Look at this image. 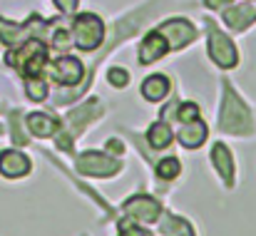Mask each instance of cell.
Here are the masks:
<instances>
[{
	"instance_id": "cell-1",
	"label": "cell",
	"mask_w": 256,
	"mask_h": 236,
	"mask_svg": "<svg viewBox=\"0 0 256 236\" xmlns=\"http://www.w3.org/2000/svg\"><path fill=\"white\" fill-rule=\"evenodd\" d=\"M45 60H48V50L42 42L38 40H28L25 45H20L18 50H10L5 55V62L12 65L18 72H22L25 78H35L40 75V70L45 68Z\"/></svg>"
},
{
	"instance_id": "cell-2",
	"label": "cell",
	"mask_w": 256,
	"mask_h": 236,
	"mask_svg": "<svg viewBox=\"0 0 256 236\" xmlns=\"http://www.w3.org/2000/svg\"><path fill=\"white\" fill-rule=\"evenodd\" d=\"M252 114L246 104L234 94L232 87L224 90V104H222V130L232 134H249L252 132Z\"/></svg>"
},
{
	"instance_id": "cell-3",
	"label": "cell",
	"mask_w": 256,
	"mask_h": 236,
	"mask_svg": "<svg viewBox=\"0 0 256 236\" xmlns=\"http://www.w3.org/2000/svg\"><path fill=\"white\" fill-rule=\"evenodd\" d=\"M104 38V25L97 15L92 12H82L75 18L72 22V40L78 42L80 50H94Z\"/></svg>"
},
{
	"instance_id": "cell-4",
	"label": "cell",
	"mask_w": 256,
	"mask_h": 236,
	"mask_svg": "<svg viewBox=\"0 0 256 236\" xmlns=\"http://www.w3.org/2000/svg\"><path fill=\"white\" fill-rule=\"evenodd\" d=\"M209 58H212L219 68H234L236 60H239L234 42H232L222 30H216L214 25L209 28Z\"/></svg>"
},
{
	"instance_id": "cell-5",
	"label": "cell",
	"mask_w": 256,
	"mask_h": 236,
	"mask_svg": "<svg viewBox=\"0 0 256 236\" xmlns=\"http://www.w3.org/2000/svg\"><path fill=\"white\" fill-rule=\"evenodd\" d=\"M78 169L87 176H112L120 172V164L114 159L97 154V152H85L78 157Z\"/></svg>"
},
{
	"instance_id": "cell-6",
	"label": "cell",
	"mask_w": 256,
	"mask_h": 236,
	"mask_svg": "<svg viewBox=\"0 0 256 236\" xmlns=\"http://www.w3.org/2000/svg\"><path fill=\"white\" fill-rule=\"evenodd\" d=\"M160 32L164 35V40H167V45L172 50H179V48L189 45L196 38V28L192 22H186V20H167L160 28Z\"/></svg>"
},
{
	"instance_id": "cell-7",
	"label": "cell",
	"mask_w": 256,
	"mask_h": 236,
	"mask_svg": "<svg viewBox=\"0 0 256 236\" xmlns=\"http://www.w3.org/2000/svg\"><path fill=\"white\" fill-rule=\"evenodd\" d=\"M124 212L132 216V219H137V222H154L160 214H162V206L154 202V199H150V196H132L127 204H124Z\"/></svg>"
},
{
	"instance_id": "cell-8",
	"label": "cell",
	"mask_w": 256,
	"mask_h": 236,
	"mask_svg": "<svg viewBox=\"0 0 256 236\" xmlns=\"http://www.w3.org/2000/svg\"><path fill=\"white\" fill-rule=\"evenodd\" d=\"M28 172H30V159L25 157L22 152L5 150V152L0 154V174H2V176L18 179V176H25Z\"/></svg>"
},
{
	"instance_id": "cell-9",
	"label": "cell",
	"mask_w": 256,
	"mask_h": 236,
	"mask_svg": "<svg viewBox=\"0 0 256 236\" xmlns=\"http://www.w3.org/2000/svg\"><path fill=\"white\" fill-rule=\"evenodd\" d=\"M167 50H170V45H167L164 35H162L160 30H154V32H150V35L144 38V42L140 45V62H142V65H150V62L160 60Z\"/></svg>"
},
{
	"instance_id": "cell-10",
	"label": "cell",
	"mask_w": 256,
	"mask_h": 236,
	"mask_svg": "<svg viewBox=\"0 0 256 236\" xmlns=\"http://www.w3.org/2000/svg\"><path fill=\"white\" fill-rule=\"evenodd\" d=\"M52 80L60 82V84H78L82 80V62L75 60V58H62L55 62L52 68Z\"/></svg>"
},
{
	"instance_id": "cell-11",
	"label": "cell",
	"mask_w": 256,
	"mask_h": 236,
	"mask_svg": "<svg viewBox=\"0 0 256 236\" xmlns=\"http://www.w3.org/2000/svg\"><path fill=\"white\" fill-rule=\"evenodd\" d=\"M224 20L232 30H244L256 20V8L254 5H234L232 10L224 12Z\"/></svg>"
},
{
	"instance_id": "cell-12",
	"label": "cell",
	"mask_w": 256,
	"mask_h": 236,
	"mask_svg": "<svg viewBox=\"0 0 256 236\" xmlns=\"http://www.w3.org/2000/svg\"><path fill=\"white\" fill-rule=\"evenodd\" d=\"M212 162H214L216 172L222 174V179L232 186V184H234V159H232V154H229V150H226L224 144H214Z\"/></svg>"
},
{
	"instance_id": "cell-13",
	"label": "cell",
	"mask_w": 256,
	"mask_h": 236,
	"mask_svg": "<svg viewBox=\"0 0 256 236\" xmlns=\"http://www.w3.org/2000/svg\"><path fill=\"white\" fill-rule=\"evenodd\" d=\"M176 140L184 144V147H189V150H194V147H199L204 140H206V127L199 122V120H192V122H184V127H182V132L176 134Z\"/></svg>"
},
{
	"instance_id": "cell-14",
	"label": "cell",
	"mask_w": 256,
	"mask_h": 236,
	"mask_svg": "<svg viewBox=\"0 0 256 236\" xmlns=\"http://www.w3.org/2000/svg\"><path fill=\"white\" fill-rule=\"evenodd\" d=\"M35 20H38V18H30V22H28L30 28H20V25L8 22V20H2V18H0V40H2L5 45H20V40H22V38H28V32L32 30Z\"/></svg>"
},
{
	"instance_id": "cell-15",
	"label": "cell",
	"mask_w": 256,
	"mask_h": 236,
	"mask_svg": "<svg viewBox=\"0 0 256 236\" xmlns=\"http://www.w3.org/2000/svg\"><path fill=\"white\" fill-rule=\"evenodd\" d=\"M28 127H30V132H32L35 137H52V134L58 132V122H55L52 117L42 114V112L30 114V117H28Z\"/></svg>"
},
{
	"instance_id": "cell-16",
	"label": "cell",
	"mask_w": 256,
	"mask_h": 236,
	"mask_svg": "<svg viewBox=\"0 0 256 236\" xmlns=\"http://www.w3.org/2000/svg\"><path fill=\"white\" fill-rule=\"evenodd\" d=\"M167 92H170V80L164 75H152V78L144 80V84H142V94L150 102H160Z\"/></svg>"
},
{
	"instance_id": "cell-17",
	"label": "cell",
	"mask_w": 256,
	"mask_h": 236,
	"mask_svg": "<svg viewBox=\"0 0 256 236\" xmlns=\"http://www.w3.org/2000/svg\"><path fill=\"white\" fill-rule=\"evenodd\" d=\"M97 112H100V102H97V100H90L87 104L78 107V110H72V112L68 114V122H70V127H72V130H80L87 120H92Z\"/></svg>"
},
{
	"instance_id": "cell-18",
	"label": "cell",
	"mask_w": 256,
	"mask_h": 236,
	"mask_svg": "<svg viewBox=\"0 0 256 236\" xmlns=\"http://www.w3.org/2000/svg\"><path fill=\"white\" fill-rule=\"evenodd\" d=\"M147 140H150V144H152L154 150H164L172 142V130L164 122H154L152 130L147 132Z\"/></svg>"
},
{
	"instance_id": "cell-19",
	"label": "cell",
	"mask_w": 256,
	"mask_h": 236,
	"mask_svg": "<svg viewBox=\"0 0 256 236\" xmlns=\"http://www.w3.org/2000/svg\"><path fill=\"white\" fill-rule=\"evenodd\" d=\"M162 234L164 236H194V232H192V226H189L184 219L167 216L164 224H162Z\"/></svg>"
},
{
	"instance_id": "cell-20",
	"label": "cell",
	"mask_w": 256,
	"mask_h": 236,
	"mask_svg": "<svg viewBox=\"0 0 256 236\" xmlns=\"http://www.w3.org/2000/svg\"><path fill=\"white\" fill-rule=\"evenodd\" d=\"M25 90H28V97L35 100V102H42V100L48 97V84H45L42 80H38V75H35V78H28Z\"/></svg>"
},
{
	"instance_id": "cell-21",
	"label": "cell",
	"mask_w": 256,
	"mask_h": 236,
	"mask_svg": "<svg viewBox=\"0 0 256 236\" xmlns=\"http://www.w3.org/2000/svg\"><path fill=\"white\" fill-rule=\"evenodd\" d=\"M176 174H179V162L174 157L162 159V162L157 164V176H162V179H174Z\"/></svg>"
},
{
	"instance_id": "cell-22",
	"label": "cell",
	"mask_w": 256,
	"mask_h": 236,
	"mask_svg": "<svg viewBox=\"0 0 256 236\" xmlns=\"http://www.w3.org/2000/svg\"><path fill=\"white\" fill-rule=\"evenodd\" d=\"M196 117H199V107H196V104L184 102V104L179 107V120H182V122H192V120H196Z\"/></svg>"
},
{
	"instance_id": "cell-23",
	"label": "cell",
	"mask_w": 256,
	"mask_h": 236,
	"mask_svg": "<svg viewBox=\"0 0 256 236\" xmlns=\"http://www.w3.org/2000/svg\"><path fill=\"white\" fill-rule=\"evenodd\" d=\"M107 78H110L112 84H117V87H124V84L130 82V75H127L122 68H112V70L107 72Z\"/></svg>"
},
{
	"instance_id": "cell-24",
	"label": "cell",
	"mask_w": 256,
	"mask_h": 236,
	"mask_svg": "<svg viewBox=\"0 0 256 236\" xmlns=\"http://www.w3.org/2000/svg\"><path fill=\"white\" fill-rule=\"evenodd\" d=\"M120 236H150V232H144L140 226H132L130 222H122L120 224Z\"/></svg>"
},
{
	"instance_id": "cell-25",
	"label": "cell",
	"mask_w": 256,
	"mask_h": 236,
	"mask_svg": "<svg viewBox=\"0 0 256 236\" xmlns=\"http://www.w3.org/2000/svg\"><path fill=\"white\" fill-rule=\"evenodd\" d=\"M58 2V8L62 10V12H72L75 8H78V0H55Z\"/></svg>"
},
{
	"instance_id": "cell-26",
	"label": "cell",
	"mask_w": 256,
	"mask_h": 236,
	"mask_svg": "<svg viewBox=\"0 0 256 236\" xmlns=\"http://www.w3.org/2000/svg\"><path fill=\"white\" fill-rule=\"evenodd\" d=\"M107 150H110V152H114V154H122V150H124V147H122V142L110 140V142H107Z\"/></svg>"
},
{
	"instance_id": "cell-27",
	"label": "cell",
	"mask_w": 256,
	"mask_h": 236,
	"mask_svg": "<svg viewBox=\"0 0 256 236\" xmlns=\"http://www.w3.org/2000/svg\"><path fill=\"white\" fill-rule=\"evenodd\" d=\"M229 2H232V0H206V8L214 10V8H224V5H229Z\"/></svg>"
}]
</instances>
